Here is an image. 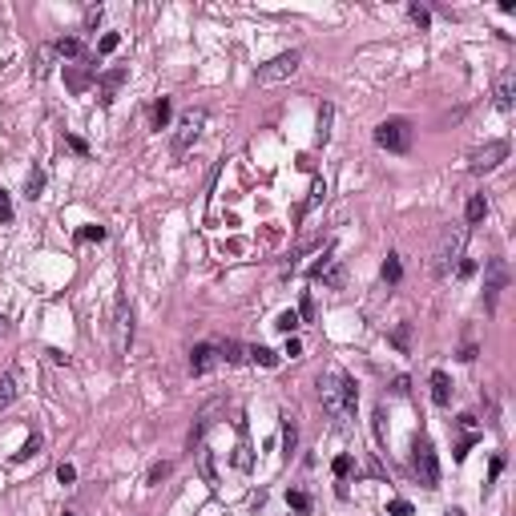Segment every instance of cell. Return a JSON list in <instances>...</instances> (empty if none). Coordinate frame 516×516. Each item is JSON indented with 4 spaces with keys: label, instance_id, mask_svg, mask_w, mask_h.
<instances>
[{
    "label": "cell",
    "instance_id": "cell-1",
    "mask_svg": "<svg viewBox=\"0 0 516 516\" xmlns=\"http://www.w3.org/2000/svg\"><path fill=\"white\" fill-rule=\"evenodd\" d=\"M319 403L335 423H347V419L355 416L359 391H355V383L343 375V371H327V375H319Z\"/></svg>",
    "mask_w": 516,
    "mask_h": 516
},
{
    "label": "cell",
    "instance_id": "cell-2",
    "mask_svg": "<svg viewBox=\"0 0 516 516\" xmlns=\"http://www.w3.org/2000/svg\"><path fill=\"white\" fill-rule=\"evenodd\" d=\"M412 142H416V129H412L407 117H387V121L375 125V145L387 149V154H407Z\"/></svg>",
    "mask_w": 516,
    "mask_h": 516
},
{
    "label": "cell",
    "instance_id": "cell-3",
    "mask_svg": "<svg viewBox=\"0 0 516 516\" xmlns=\"http://www.w3.org/2000/svg\"><path fill=\"white\" fill-rule=\"evenodd\" d=\"M206 121H210V113H206V109H186L182 117H177V125H174V142H170L174 158H186V154H190V145L198 142V137H202Z\"/></svg>",
    "mask_w": 516,
    "mask_h": 516
},
{
    "label": "cell",
    "instance_id": "cell-4",
    "mask_svg": "<svg viewBox=\"0 0 516 516\" xmlns=\"http://www.w3.org/2000/svg\"><path fill=\"white\" fill-rule=\"evenodd\" d=\"M412 472L423 488H435L440 484V460H435V448L428 435H416V448H412Z\"/></svg>",
    "mask_w": 516,
    "mask_h": 516
},
{
    "label": "cell",
    "instance_id": "cell-5",
    "mask_svg": "<svg viewBox=\"0 0 516 516\" xmlns=\"http://www.w3.org/2000/svg\"><path fill=\"white\" fill-rule=\"evenodd\" d=\"M299 61H303V53H278L274 61H266V64H258V73H254V81L258 85H274V81H287V77H294L299 73Z\"/></svg>",
    "mask_w": 516,
    "mask_h": 516
},
{
    "label": "cell",
    "instance_id": "cell-6",
    "mask_svg": "<svg viewBox=\"0 0 516 516\" xmlns=\"http://www.w3.org/2000/svg\"><path fill=\"white\" fill-rule=\"evenodd\" d=\"M460 250H464V230H444V234H440V246H435V254H432L435 258L432 271L444 278V274L452 271V262H456V258H464Z\"/></svg>",
    "mask_w": 516,
    "mask_h": 516
},
{
    "label": "cell",
    "instance_id": "cell-7",
    "mask_svg": "<svg viewBox=\"0 0 516 516\" xmlns=\"http://www.w3.org/2000/svg\"><path fill=\"white\" fill-rule=\"evenodd\" d=\"M504 158H508V142H488V145H480V149L468 154V170H472V174H492Z\"/></svg>",
    "mask_w": 516,
    "mask_h": 516
},
{
    "label": "cell",
    "instance_id": "cell-8",
    "mask_svg": "<svg viewBox=\"0 0 516 516\" xmlns=\"http://www.w3.org/2000/svg\"><path fill=\"white\" fill-rule=\"evenodd\" d=\"M508 283V266H504V258H488V266H484V306L488 311H496V299L500 290Z\"/></svg>",
    "mask_w": 516,
    "mask_h": 516
},
{
    "label": "cell",
    "instance_id": "cell-9",
    "mask_svg": "<svg viewBox=\"0 0 516 516\" xmlns=\"http://www.w3.org/2000/svg\"><path fill=\"white\" fill-rule=\"evenodd\" d=\"M222 363V355H218V343H198L190 351V371L194 375H206V371H214Z\"/></svg>",
    "mask_w": 516,
    "mask_h": 516
},
{
    "label": "cell",
    "instance_id": "cell-10",
    "mask_svg": "<svg viewBox=\"0 0 516 516\" xmlns=\"http://www.w3.org/2000/svg\"><path fill=\"white\" fill-rule=\"evenodd\" d=\"M129 339H133V306H129V299L121 294V299H117V355L129 351Z\"/></svg>",
    "mask_w": 516,
    "mask_h": 516
},
{
    "label": "cell",
    "instance_id": "cell-11",
    "mask_svg": "<svg viewBox=\"0 0 516 516\" xmlns=\"http://www.w3.org/2000/svg\"><path fill=\"white\" fill-rule=\"evenodd\" d=\"M512 105H516V73L512 69H504V73L496 77V109L512 113Z\"/></svg>",
    "mask_w": 516,
    "mask_h": 516
},
{
    "label": "cell",
    "instance_id": "cell-12",
    "mask_svg": "<svg viewBox=\"0 0 516 516\" xmlns=\"http://www.w3.org/2000/svg\"><path fill=\"white\" fill-rule=\"evenodd\" d=\"M432 403L435 407H448L452 403V379L444 371H432Z\"/></svg>",
    "mask_w": 516,
    "mask_h": 516
},
{
    "label": "cell",
    "instance_id": "cell-13",
    "mask_svg": "<svg viewBox=\"0 0 516 516\" xmlns=\"http://www.w3.org/2000/svg\"><path fill=\"white\" fill-rule=\"evenodd\" d=\"M16 395H20V379H16V371H4V375H0V412H4Z\"/></svg>",
    "mask_w": 516,
    "mask_h": 516
},
{
    "label": "cell",
    "instance_id": "cell-14",
    "mask_svg": "<svg viewBox=\"0 0 516 516\" xmlns=\"http://www.w3.org/2000/svg\"><path fill=\"white\" fill-rule=\"evenodd\" d=\"M488 218V198L484 194H472L468 198V226H480Z\"/></svg>",
    "mask_w": 516,
    "mask_h": 516
},
{
    "label": "cell",
    "instance_id": "cell-15",
    "mask_svg": "<svg viewBox=\"0 0 516 516\" xmlns=\"http://www.w3.org/2000/svg\"><path fill=\"white\" fill-rule=\"evenodd\" d=\"M121 81H125V69H109V73L101 77V101H105V105L113 101V93H117V85H121Z\"/></svg>",
    "mask_w": 516,
    "mask_h": 516
},
{
    "label": "cell",
    "instance_id": "cell-16",
    "mask_svg": "<svg viewBox=\"0 0 516 516\" xmlns=\"http://www.w3.org/2000/svg\"><path fill=\"white\" fill-rule=\"evenodd\" d=\"M170 117H174L170 97H158V101H154V129H165V125H170Z\"/></svg>",
    "mask_w": 516,
    "mask_h": 516
},
{
    "label": "cell",
    "instance_id": "cell-17",
    "mask_svg": "<svg viewBox=\"0 0 516 516\" xmlns=\"http://www.w3.org/2000/svg\"><path fill=\"white\" fill-rule=\"evenodd\" d=\"M64 81H69L73 93H85V89H89V73H85V69H73V64H64Z\"/></svg>",
    "mask_w": 516,
    "mask_h": 516
},
{
    "label": "cell",
    "instance_id": "cell-18",
    "mask_svg": "<svg viewBox=\"0 0 516 516\" xmlns=\"http://www.w3.org/2000/svg\"><path fill=\"white\" fill-rule=\"evenodd\" d=\"M400 278H403V262H400V254H387V258H383V283H391V287H395Z\"/></svg>",
    "mask_w": 516,
    "mask_h": 516
},
{
    "label": "cell",
    "instance_id": "cell-19",
    "mask_svg": "<svg viewBox=\"0 0 516 516\" xmlns=\"http://www.w3.org/2000/svg\"><path fill=\"white\" fill-rule=\"evenodd\" d=\"M53 53H57V57H81L85 48H81V41H77V36H61V41L53 45Z\"/></svg>",
    "mask_w": 516,
    "mask_h": 516
},
{
    "label": "cell",
    "instance_id": "cell-20",
    "mask_svg": "<svg viewBox=\"0 0 516 516\" xmlns=\"http://www.w3.org/2000/svg\"><path fill=\"white\" fill-rule=\"evenodd\" d=\"M246 355H250L254 363H262V367H278V355H274L271 347H246Z\"/></svg>",
    "mask_w": 516,
    "mask_h": 516
},
{
    "label": "cell",
    "instance_id": "cell-21",
    "mask_svg": "<svg viewBox=\"0 0 516 516\" xmlns=\"http://www.w3.org/2000/svg\"><path fill=\"white\" fill-rule=\"evenodd\" d=\"M391 343H395L400 351H407V347H412V322H400V327L391 331Z\"/></svg>",
    "mask_w": 516,
    "mask_h": 516
},
{
    "label": "cell",
    "instance_id": "cell-22",
    "mask_svg": "<svg viewBox=\"0 0 516 516\" xmlns=\"http://www.w3.org/2000/svg\"><path fill=\"white\" fill-rule=\"evenodd\" d=\"M331 117H335V109H331V105H322V109H319V142L331 137Z\"/></svg>",
    "mask_w": 516,
    "mask_h": 516
},
{
    "label": "cell",
    "instance_id": "cell-23",
    "mask_svg": "<svg viewBox=\"0 0 516 516\" xmlns=\"http://www.w3.org/2000/svg\"><path fill=\"white\" fill-rule=\"evenodd\" d=\"M287 504L294 512H311V496H306V492H287Z\"/></svg>",
    "mask_w": 516,
    "mask_h": 516
},
{
    "label": "cell",
    "instance_id": "cell-24",
    "mask_svg": "<svg viewBox=\"0 0 516 516\" xmlns=\"http://www.w3.org/2000/svg\"><path fill=\"white\" fill-rule=\"evenodd\" d=\"M294 444H299V428H294V423H283V452H294Z\"/></svg>",
    "mask_w": 516,
    "mask_h": 516
},
{
    "label": "cell",
    "instance_id": "cell-25",
    "mask_svg": "<svg viewBox=\"0 0 516 516\" xmlns=\"http://www.w3.org/2000/svg\"><path fill=\"white\" fill-rule=\"evenodd\" d=\"M407 16H412V20H416L419 29H428V25H432V13H428V8H423V4H412V8H407Z\"/></svg>",
    "mask_w": 516,
    "mask_h": 516
},
{
    "label": "cell",
    "instance_id": "cell-26",
    "mask_svg": "<svg viewBox=\"0 0 516 516\" xmlns=\"http://www.w3.org/2000/svg\"><path fill=\"white\" fill-rule=\"evenodd\" d=\"M274 327H278V331H294V327H299V315H294V311H283V315H278V319H274Z\"/></svg>",
    "mask_w": 516,
    "mask_h": 516
},
{
    "label": "cell",
    "instance_id": "cell-27",
    "mask_svg": "<svg viewBox=\"0 0 516 516\" xmlns=\"http://www.w3.org/2000/svg\"><path fill=\"white\" fill-rule=\"evenodd\" d=\"M170 472H174V464H170V460H161V464H154V468H149V484H161L165 476H170Z\"/></svg>",
    "mask_w": 516,
    "mask_h": 516
},
{
    "label": "cell",
    "instance_id": "cell-28",
    "mask_svg": "<svg viewBox=\"0 0 516 516\" xmlns=\"http://www.w3.org/2000/svg\"><path fill=\"white\" fill-rule=\"evenodd\" d=\"M36 452H41V435H29V440H25V448L16 452V460H29V456H36Z\"/></svg>",
    "mask_w": 516,
    "mask_h": 516
},
{
    "label": "cell",
    "instance_id": "cell-29",
    "mask_svg": "<svg viewBox=\"0 0 516 516\" xmlns=\"http://www.w3.org/2000/svg\"><path fill=\"white\" fill-rule=\"evenodd\" d=\"M41 190H45V174H41V170H32V174H29V198H41Z\"/></svg>",
    "mask_w": 516,
    "mask_h": 516
},
{
    "label": "cell",
    "instance_id": "cell-30",
    "mask_svg": "<svg viewBox=\"0 0 516 516\" xmlns=\"http://www.w3.org/2000/svg\"><path fill=\"white\" fill-rule=\"evenodd\" d=\"M77 238H81V242H101V238H105V226H85Z\"/></svg>",
    "mask_w": 516,
    "mask_h": 516
},
{
    "label": "cell",
    "instance_id": "cell-31",
    "mask_svg": "<svg viewBox=\"0 0 516 516\" xmlns=\"http://www.w3.org/2000/svg\"><path fill=\"white\" fill-rule=\"evenodd\" d=\"M117 45H121V36H117V32H105V36H101V45H97V53H113Z\"/></svg>",
    "mask_w": 516,
    "mask_h": 516
},
{
    "label": "cell",
    "instance_id": "cell-32",
    "mask_svg": "<svg viewBox=\"0 0 516 516\" xmlns=\"http://www.w3.org/2000/svg\"><path fill=\"white\" fill-rule=\"evenodd\" d=\"M331 472H335L339 480H343V476L351 472V456H335V464H331Z\"/></svg>",
    "mask_w": 516,
    "mask_h": 516
},
{
    "label": "cell",
    "instance_id": "cell-33",
    "mask_svg": "<svg viewBox=\"0 0 516 516\" xmlns=\"http://www.w3.org/2000/svg\"><path fill=\"white\" fill-rule=\"evenodd\" d=\"M0 222H13V198L0 190Z\"/></svg>",
    "mask_w": 516,
    "mask_h": 516
},
{
    "label": "cell",
    "instance_id": "cell-34",
    "mask_svg": "<svg viewBox=\"0 0 516 516\" xmlns=\"http://www.w3.org/2000/svg\"><path fill=\"white\" fill-rule=\"evenodd\" d=\"M387 512H391V516H412V504H407V500H391V504H387Z\"/></svg>",
    "mask_w": 516,
    "mask_h": 516
},
{
    "label": "cell",
    "instance_id": "cell-35",
    "mask_svg": "<svg viewBox=\"0 0 516 516\" xmlns=\"http://www.w3.org/2000/svg\"><path fill=\"white\" fill-rule=\"evenodd\" d=\"M57 480H61V484H73V480H77V468H73V464H61V468H57Z\"/></svg>",
    "mask_w": 516,
    "mask_h": 516
},
{
    "label": "cell",
    "instance_id": "cell-36",
    "mask_svg": "<svg viewBox=\"0 0 516 516\" xmlns=\"http://www.w3.org/2000/svg\"><path fill=\"white\" fill-rule=\"evenodd\" d=\"M64 142H69V149H73V154H81V158H85V154H89V145L81 142V137H64Z\"/></svg>",
    "mask_w": 516,
    "mask_h": 516
},
{
    "label": "cell",
    "instance_id": "cell-37",
    "mask_svg": "<svg viewBox=\"0 0 516 516\" xmlns=\"http://www.w3.org/2000/svg\"><path fill=\"white\" fill-rule=\"evenodd\" d=\"M283 355H290V359H299V355H303V343H299V339H287V351Z\"/></svg>",
    "mask_w": 516,
    "mask_h": 516
},
{
    "label": "cell",
    "instance_id": "cell-38",
    "mask_svg": "<svg viewBox=\"0 0 516 516\" xmlns=\"http://www.w3.org/2000/svg\"><path fill=\"white\" fill-rule=\"evenodd\" d=\"M456 274H460V278H468V274H476V262H472V258H464V262L456 266Z\"/></svg>",
    "mask_w": 516,
    "mask_h": 516
},
{
    "label": "cell",
    "instance_id": "cell-39",
    "mask_svg": "<svg viewBox=\"0 0 516 516\" xmlns=\"http://www.w3.org/2000/svg\"><path fill=\"white\" fill-rule=\"evenodd\" d=\"M460 359H464V363H472V359H476V343H464V351H460Z\"/></svg>",
    "mask_w": 516,
    "mask_h": 516
},
{
    "label": "cell",
    "instance_id": "cell-40",
    "mask_svg": "<svg viewBox=\"0 0 516 516\" xmlns=\"http://www.w3.org/2000/svg\"><path fill=\"white\" fill-rule=\"evenodd\" d=\"M500 468H504V460L496 456V460H492V468H488V480H496V476H500Z\"/></svg>",
    "mask_w": 516,
    "mask_h": 516
},
{
    "label": "cell",
    "instance_id": "cell-41",
    "mask_svg": "<svg viewBox=\"0 0 516 516\" xmlns=\"http://www.w3.org/2000/svg\"><path fill=\"white\" fill-rule=\"evenodd\" d=\"M391 391H395V395H407V379H403V375H400V379L391 383Z\"/></svg>",
    "mask_w": 516,
    "mask_h": 516
},
{
    "label": "cell",
    "instance_id": "cell-42",
    "mask_svg": "<svg viewBox=\"0 0 516 516\" xmlns=\"http://www.w3.org/2000/svg\"><path fill=\"white\" fill-rule=\"evenodd\" d=\"M0 335H8V319L4 315H0Z\"/></svg>",
    "mask_w": 516,
    "mask_h": 516
},
{
    "label": "cell",
    "instance_id": "cell-43",
    "mask_svg": "<svg viewBox=\"0 0 516 516\" xmlns=\"http://www.w3.org/2000/svg\"><path fill=\"white\" fill-rule=\"evenodd\" d=\"M61 516H77V512H61Z\"/></svg>",
    "mask_w": 516,
    "mask_h": 516
}]
</instances>
